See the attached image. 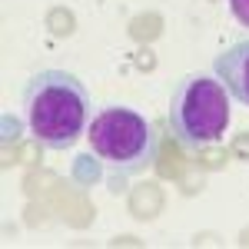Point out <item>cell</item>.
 Segmentation results:
<instances>
[{"label": "cell", "mask_w": 249, "mask_h": 249, "mask_svg": "<svg viewBox=\"0 0 249 249\" xmlns=\"http://www.w3.org/2000/svg\"><path fill=\"white\" fill-rule=\"evenodd\" d=\"M27 130L47 150H70L90 126V90L67 70H37L27 80L23 96Z\"/></svg>", "instance_id": "cell-1"}, {"label": "cell", "mask_w": 249, "mask_h": 249, "mask_svg": "<svg viewBox=\"0 0 249 249\" xmlns=\"http://www.w3.org/2000/svg\"><path fill=\"white\" fill-rule=\"evenodd\" d=\"M87 136H90V150L100 160V166L107 170L113 190H120L123 179L150 170L156 160V146H160L153 123L130 107H100L90 116Z\"/></svg>", "instance_id": "cell-2"}, {"label": "cell", "mask_w": 249, "mask_h": 249, "mask_svg": "<svg viewBox=\"0 0 249 249\" xmlns=\"http://www.w3.org/2000/svg\"><path fill=\"white\" fill-rule=\"evenodd\" d=\"M230 113L232 96L216 73H190L170 93V133L186 153L219 143L230 130Z\"/></svg>", "instance_id": "cell-3"}, {"label": "cell", "mask_w": 249, "mask_h": 249, "mask_svg": "<svg viewBox=\"0 0 249 249\" xmlns=\"http://www.w3.org/2000/svg\"><path fill=\"white\" fill-rule=\"evenodd\" d=\"M213 73L223 80V87L239 107H249V40L226 47L213 60Z\"/></svg>", "instance_id": "cell-4"}, {"label": "cell", "mask_w": 249, "mask_h": 249, "mask_svg": "<svg viewBox=\"0 0 249 249\" xmlns=\"http://www.w3.org/2000/svg\"><path fill=\"white\" fill-rule=\"evenodd\" d=\"M226 3H230V10H232V17H236V23L249 30V0H226Z\"/></svg>", "instance_id": "cell-5"}]
</instances>
